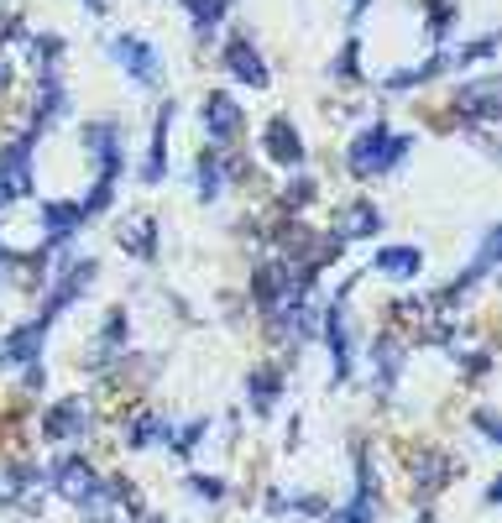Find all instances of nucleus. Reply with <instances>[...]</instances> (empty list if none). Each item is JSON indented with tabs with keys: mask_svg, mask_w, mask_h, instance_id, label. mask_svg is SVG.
<instances>
[{
	"mask_svg": "<svg viewBox=\"0 0 502 523\" xmlns=\"http://www.w3.org/2000/svg\"><path fill=\"white\" fill-rule=\"evenodd\" d=\"M84 398H63L58 408H48V419H42V429H48V440H79L84 435Z\"/></svg>",
	"mask_w": 502,
	"mask_h": 523,
	"instance_id": "9",
	"label": "nucleus"
},
{
	"mask_svg": "<svg viewBox=\"0 0 502 523\" xmlns=\"http://www.w3.org/2000/svg\"><path fill=\"white\" fill-rule=\"evenodd\" d=\"M89 278H95V262H89V257H84V262H68V267H63V278H58V288L48 293V304H42V320H53L63 304H74L79 293L89 288Z\"/></svg>",
	"mask_w": 502,
	"mask_h": 523,
	"instance_id": "5",
	"label": "nucleus"
},
{
	"mask_svg": "<svg viewBox=\"0 0 502 523\" xmlns=\"http://www.w3.org/2000/svg\"><path fill=\"white\" fill-rule=\"evenodd\" d=\"M414 476H419L414 487L435 492V487H445V476H450V461H445V456H435V450H419V456H414Z\"/></svg>",
	"mask_w": 502,
	"mask_h": 523,
	"instance_id": "19",
	"label": "nucleus"
},
{
	"mask_svg": "<svg viewBox=\"0 0 502 523\" xmlns=\"http://www.w3.org/2000/svg\"><path fill=\"white\" fill-rule=\"evenodd\" d=\"M335 74H340V79H356V42H351V48H346V53H340V63H335Z\"/></svg>",
	"mask_w": 502,
	"mask_h": 523,
	"instance_id": "30",
	"label": "nucleus"
},
{
	"mask_svg": "<svg viewBox=\"0 0 502 523\" xmlns=\"http://www.w3.org/2000/svg\"><path fill=\"white\" fill-rule=\"evenodd\" d=\"M84 6H89V11H105V0H84Z\"/></svg>",
	"mask_w": 502,
	"mask_h": 523,
	"instance_id": "34",
	"label": "nucleus"
},
{
	"mask_svg": "<svg viewBox=\"0 0 502 523\" xmlns=\"http://www.w3.org/2000/svg\"><path fill=\"white\" fill-rule=\"evenodd\" d=\"M121 252H131V257H152V252H157L152 220H131V225H126V231H121Z\"/></svg>",
	"mask_w": 502,
	"mask_h": 523,
	"instance_id": "22",
	"label": "nucleus"
},
{
	"mask_svg": "<svg viewBox=\"0 0 502 523\" xmlns=\"http://www.w3.org/2000/svg\"><path fill=\"white\" fill-rule=\"evenodd\" d=\"M204 131L215 136V142H236L241 131V105L231 95H210L204 100Z\"/></svg>",
	"mask_w": 502,
	"mask_h": 523,
	"instance_id": "7",
	"label": "nucleus"
},
{
	"mask_svg": "<svg viewBox=\"0 0 502 523\" xmlns=\"http://www.w3.org/2000/svg\"><path fill=\"white\" fill-rule=\"evenodd\" d=\"M199 435H204V419L184 429V440H178V450H194V445H199Z\"/></svg>",
	"mask_w": 502,
	"mask_h": 523,
	"instance_id": "32",
	"label": "nucleus"
},
{
	"mask_svg": "<svg viewBox=\"0 0 502 523\" xmlns=\"http://www.w3.org/2000/svg\"><path fill=\"white\" fill-rule=\"evenodd\" d=\"M455 110H461L466 121H492V116H497V79L466 84L461 95H455Z\"/></svg>",
	"mask_w": 502,
	"mask_h": 523,
	"instance_id": "11",
	"label": "nucleus"
},
{
	"mask_svg": "<svg viewBox=\"0 0 502 523\" xmlns=\"http://www.w3.org/2000/svg\"><path fill=\"white\" fill-rule=\"evenodd\" d=\"M27 189H32V136H21V142L0 147V204L21 199Z\"/></svg>",
	"mask_w": 502,
	"mask_h": 523,
	"instance_id": "2",
	"label": "nucleus"
},
{
	"mask_svg": "<svg viewBox=\"0 0 502 523\" xmlns=\"http://www.w3.org/2000/svg\"><path fill=\"white\" fill-rule=\"evenodd\" d=\"M53 482H58L63 497H74V503H84V497L100 487V482H95V471H89V461H79V456L58 461V466H53Z\"/></svg>",
	"mask_w": 502,
	"mask_h": 523,
	"instance_id": "13",
	"label": "nucleus"
},
{
	"mask_svg": "<svg viewBox=\"0 0 502 523\" xmlns=\"http://www.w3.org/2000/svg\"><path fill=\"white\" fill-rule=\"evenodd\" d=\"M419 267H424L419 246H387L372 262V272H387V278H419Z\"/></svg>",
	"mask_w": 502,
	"mask_h": 523,
	"instance_id": "15",
	"label": "nucleus"
},
{
	"mask_svg": "<svg viewBox=\"0 0 502 523\" xmlns=\"http://www.w3.org/2000/svg\"><path fill=\"white\" fill-rule=\"evenodd\" d=\"M408 147H414L408 136H393V131L377 121V126H367V131L351 142V173H356V178H377V173H387L393 163H403Z\"/></svg>",
	"mask_w": 502,
	"mask_h": 523,
	"instance_id": "1",
	"label": "nucleus"
},
{
	"mask_svg": "<svg viewBox=\"0 0 502 523\" xmlns=\"http://www.w3.org/2000/svg\"><path fill=\"white\" fill-rule=\"evenodd\" d=\"M476 429H482L487 440H497V414H492V408H476Z\"/></svg>",
	"mask_w": 502,
	"mask_h": 523,
	"instance_id": "31",
	"label": "nucleus"
},
{
	"mask_svg": "<svg viewBox=\"0 0 502 523\" xmlns=\"http://www.w3.org/2000/svg\"><path fill=\"white\" fill-rule=\"evenodd\" d=\"M184 6H189V16H194L199 32H215L220 16H225V0H184Z\"/></svg>",
	"mask_w": 502,
	"mask_h": 523,
	"instance_id": "24",
	"label": "nucleus"
},
{
	"mask_svg": "<svg viewBox=\"0 0 502 523\" xmlns=\"http://www.w3.org/2000/svg\"><path fill=\"white\" fill-rule=\"evenodd\" d=\"M168 435V424L157 419V414H136V424H131V445L142 450V445H152V440H163Z\"/></svg>",
	"mask_w": 502,
	"mask_h": 523,
	"instance_id": "25",
	"label": "nucleus"
},
{
	"mask_svg": "<svg viewBox=\"0 0 502 523\" xmlns=\"http://www.w3.org/2000/svg\"><path fill=\"white\" fill-rule=\"evenodd\" d=\"M262 142H267V157H278V163H288V168H293V163H304V136L293 131L288 116H272Z\"/></svg>",
	"mask_w": 502,
	"mask_h": 523,
	"instance_id": "6",
	"label": "nucleus"
},
{
	"mask_svg": "<svg viewBox=\"0 0 502 523\" xmlns=\"http://www.w3.org/2000/svg\"><path fill=\"white\" fill-rule=\"evenodd\" d=\"M48 325H53V320H42V314H37L32 325L11 330L6 346H0V361H11V367H27V361H37V356H42V335H48Z\"/></svg>",
	"mask_w": 502,
	"mask_h": 523,
	"instance_id": "4",
	"label": "nucleus"
},
{
	"mask_svg": "<svg viewBox=\"0 0 502 523\" xmlns=\"http://www.w3.org/2000/svg\"><path fill=\"white\" fill-rule=\"evenodd\" d=\"M58 53H63V42H58V37H37V42H32V58H37V74H42V79H53Z\"/></svg>",
	"mask_w": 502,
	"mask_h": 523,
	"instance_id": "26",
	"label": "nucleus"
},
{
	"mask_svg": "<svg viewBox=\"0 0 502 523\" xmlns=\"http://www.w3.org/2000/svg\"><path fill=\"white\" fill-rule=\"evenodd\" d=\"M6 79H11V63H6V58H0V89H6Z\"/></svg>",
	"mask_w": 502,
	"mask_h": 523,
	"instance_id": "33",
	"label": "nucleus"
},
{
	"mask_svg": "<svg viewBox=\"0 0 502 523\" xmlns=\"http://www.w3.org/2000/svg\"><path fill=\"white\" fill-rule=\"evenodd\" d=\"M84 152L100 163L105 184H116V173H121V131H116V121H89L84 126Z\"/></svg>",
	"mask_w": 502,
	"mask_h": 523,
	"instance_id": "3",
	"label": "nucleus"
},
{
	"mask_svg": "<svg viewBox=\"0 0 502 523\" xmlns=\"http://www.w3.org/2000/svg\"><path fill=\"white\" fill-rule=\"evenodd\" d=\"M340 231H346V236H377V231H382V215H377V204L356 199L351 210L340 215Z\"/></svg>",
	"mask_w": 502,
	"mask_h": 523,
	"instance_id": "17",
	"label": "nucleus"
},
{
	"mask_svg": "<svg viewBox=\"0 0 502 523\" xmlns=\"http://www.w3.org/2000/svg\"><path fill=\"white\" fill-rule=\"evenodd\" d=\"M309 199H314V184H309V178H293V184L283 189V204H288V210H304Z\"/></svg>",
	"mask_w": 502,
	"mask_h": 523,
	"instance_id": "27",
	"label": "nucleus"
},
{
	"mask_svg": "<svg viewBox=\"0 0 502 523\" xmlns=\"http://www.w3.org/2000/svg\"><path fill=\"white\" fill-rule=\"evenodd\" d=\"M325 335H330V367H335V382H346V372H351V335H346V314H340V309H330Z\"/></svg>",
	"mask_w": 502,
	"mask_h": 523,
	"instance_id": "16",
	"label": "nucleus"
},
{
	"mask_svg": "<svg viewBox=\"0 0 502 523\" xmlns=\"http://www.w3.org/2000/svg\"><path fill=\"white\" fill-rule=\"evenodd\" d=\"M445 27H450V6H445V0H435V11H429V32L440 37Z\"/></svg>",
	"mask_w": 502,
	"mask_h": 523,
	"instance_id": "29",
	"label": "nucleus"
},
{
	"mask_svg": "<svg viewBox=\"0 0 502 523\" xmlns=\"http://www.w3.org/2000/svg\"><path fill=\"white\" fill-rule=\"evenodd\" d=\"M189 487H194V497H210V503H215V497H225L220 476H189Z\"/></svg>",
	"mask_w": 502,
	"mask_h": 523,
	"instance_id": "28",
	"label": "nucleus"
},
{
	"mask_svg": "<svg viewBox=\"0 0 502 523\" xmlns=\"http://www.w3.org/2000/svg\"><path fill=\"white\" fill-rule=\"evenodd\" d=\"M372 367H377V388L393 393V382H398V372H403V346H398L393 335H377V340H372Z\"/></svg>",
	"mask_w": 502,
	"mask_h": 523,
	"instance_id": "14",
	"label": "nucleus"
},
{
	"mask_svg": "<svg viewBox=\"0 0 502 523\" xmlns=\"http://www.w3.org/2000/svg\"><path fill=\"white\" fill-rule=\"evenodd\" d=\"M42 225H48V246H63L84 225V210H79V204H68V199H48V204H42Z\"/></svg>",
	"mask_w": 502,
	"mask_h": 523,
	"instance_id": "12",
	"label": "nucleus"
},
{
	"mask_svg": "<svg viewBox=\"0 0 502 523\" xmlns=\"http://www.w3.org/2000/svg\"><path fill=\"white\" fill-rule=\"evenodd\" d=\"M419 523H429V518H419Z\"/></svg>",
	"mask_w": 502,
	"mask_h": 523,
	"instance_id": "35",
	"label": "nucleus"
},
{
	"mask_svg": "<svg viewBox=\"0 0 502 523\" xmlns=\"http://www.w3.org/2000/svg\"><path fill=\"white\" fill-rule=\"evenodd\" d=\"M246 393H251V403H257V408H272V398L283 393V377L272 372V367H257V372L246 377Z\"/></svg>",
	"mask_w": 502,
	"mask_h": 523,
	"instance_id": "23",
	"label": "nucleus"
},
{
	"mask_svg": "<svg viewBox=\"0 0 502 523\" xmlns=\"http://www.w3.org/2000/svg\"><path fill=\"white\" fill-rule=\"evenodd\" d=\"M63 84L58 79H42V95H37V110H32V126H53L63 116Z\"/></svg>",
	"mask_w": 502,
	"mask_h": 523,
	"instance_id": "20",
	"label": "nucleus"
},
{
	"mask_svg": "<svg viewBox=\"0 0 502 523\" xmlns=\"http://www.w3.org/2000/svg\"><path fill=\"white\" fill-rule=\"evenodd\" d=\"M220 189H225V157H220V147H215V152L199 157V199H215Z\"/></svg>",
	"mask_w": 502,
	"mask_h": 523,
	"instance_id": "21",
	"label": "nucleus"
},
{
	"mask_svg": "<svg viewBox=\"0 0 502 523\" xmlns=\"http://www.w3.org/2000/svg\"><path fill=\"white\" fill-rule=\"evenodd\" d=\"M116 58L126 63V74L136 84H157V53L147 48L142 37H116Z\"/></svg>",
	"mask_w": 502,
	"mask_h": 523,
	"instance_id": "10",
	"label": "nucleus"
},
{
	"mask_svg": "<svg viewBox=\"0 0 502 523\" xmlns=\"http://www.w3.org/2000/svg\"><path fill=\"white\" fill-rule=\"evenodd\" d=\"M225 68H231V74L241 79V84H267V63H262V53L251 48L246 37H236V42H225Z\"/></svg>",
	"mask_w": 502,
	"mask_h": 523,
	"instance_id": "8",
	"label": "nucleus"
},
{
	"mask_svg": "<svg viewBox=\"0 0 502 523\" xmlns=\"http://www.w3.org/2000/svg\"><path fill=\"white\" fill-rule=\"evenodd\" d=\"M168 121H173V100L157 110V126H152V157H147V168H142V178L147 184H157L163 178V142H168Z\"/></svg>",
	"mask_w": 502,
	"mask_h": 523,
	"instance_id": "18",
	"label": "nucleus"
}]
</instances>
